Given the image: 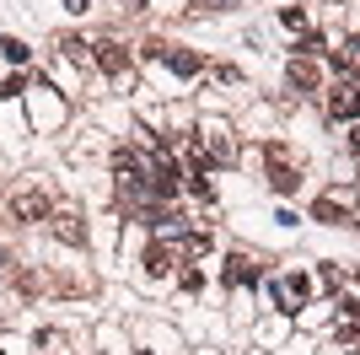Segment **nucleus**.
<instances>
[{
  "label": "nucleus",
  "mask_w": 360,
  "mask_h": 355,
  "mask_svg": "<svg viewBox=\"0 0 360 355\" xmlns=\"http://www.w3.org/2000/svg\"><path fill=\"white\" fill-rule=\"evenodd\" d=\"M345 205H349L345 194H323V199L312 205V216H317V221H339V210H345Z\"/></svg>",
  "instance_id": "1a4fd4ad"
},
{
  "label": "nucleus",
  "mask_w": 360,
  "mask_h": 355,
  "mask_svg": "<svg viewBox=\"0 0 360 355\" xmlns=\"http://www.w3.org/2000/svg\"><path fill=\"white\" fill-rule=\"evenodd\" d=\"M349 146H355V151H360V130H355V135H349Z\"/></svg>",
  "instance_id": "2eb2a0df"
},
{
  "label": "nucleus",
  "mask_w": 360,
  "mask_h": 355,
  "mask_svg": "<svg viewBox=\"0 0 360 355\" xmlns=\"http://www.w3.org/2000/svg\"><path fill=\"white\" fill-rule=\"evenodd\" d=\"M0 54L11 59V65H22V59H27V44H22V38H0Z\"/></svg>",
  "instance_id": "ddd939ff"
},
{
  "label": "nucleus",
  "mask_w": 360,
  "mask_h": 355,
  "mask_svg": "<svg viewBox=\"0 0 360 355\" xmlns=\"http://www.w3.org/2000/svg\"><path fill=\"white\" fill-rule=\"evenodd\" d=\"M307 296H312L307 275H285V280L274 285V307H280V312H301V307H307Z\"/></svg>",
  "instance_id": "f03ea898"
},
{
  "label": "nucleus",
  "mask_w": 360,
  "mask_h": 355,
  "mask_svg": "<svg viewBox=\"0 0 360 355\" xmlns=\"http://www.w3.org/2000/svg\"><path fill=\"white\" fill-rule=\"evenodd\" d=\"M91 59H97L108 75H124V70H129V54H124L119 44H108V38H103V44H91Z\"/></svg>",
  "instance_id": "20e7f679"
},
{
  "label": "nucleus",
  "mask_w": 360,
  "mask_h": 355,
  "mask_svg": "<svg viewBox=\"0 0 360 355\" xmlns=\"http://www.w3.org/2000/svg\"><path fill=\"white\" fill-rule=\"evenodd\" d=\"M54 216V205H49V194L44 189H22L11 194V221H49Z\"/></svg>",
  "instance_id": "f257e3e1"
},
{
  "label": "nucleus",
  "mask_w": 360,
  "mask_h": 355,
  "mask_svg": "<svg viewBox=\"0 0 360 355\" xmlns=\"http://www.w3.org/2000/svg\"><path fill=\"white\" fill-rule=\"evenodd\" d=\"M167 59V70H178V75H199V54H188V49H162Z\"/></svg>",
  "instance_id": "6e6552de"
},
{
  "label": "nucleus",
  "mask_w": 360,
  "mask_h": 355,
  "mask_svg": "<svg viewBox=\"0 0 360 355\" xmlns=\"http://www.w3.org/2000/svg\"><path fill=\"white\" fill-rule=\"evenodd\" d=\"M280 22H285L290 32H301V27H307V11H296V6H290V11H280Z\"/></svg>",
  "instance_id": "4468645a"
},
{
  "label": "nucleus",
  "mask_w": 360,
  "mask_h": 355,
  "mask_svg": "<svg viewBox=\"0 0 360 355\" xmlns=\"http://www.w3.org/2000/svg\"><path fill=\"white\" fill-rule=\"evenodd\" d=\"M167 264H178L167 248H150V253H146V275H167Z\"/></svg>",
  "instance_id": "f8f14e48"
},
{
  "label": "nucleus",
  "mask_w": 360,
  "mask_h": 355,
  "mask_svg": "<svg viewBox=\"0 0 360 355\" xmlns=\"http://www.w3.org/2000/svg\"><path fill=\"white\" fill-rule=\"evenodd\" d=\"M328 113L333 118H355L360 113V87H355V81H345V87L328 97Z\"/></svg>",
  "instance_id": "39448f33"
},
{
  "label": "nucleus",
  "mask_w": 360,
  "mask_h": 355,
  "mask_svg": "<svg viewBox=\"0 0 360 355\" xmlns=\"http://www.w3.org/2000/svg\"><path fill=\"white\" fill-rule=\"evenodd\" d=\"M290 81H296L301 92H312L317 87V65L312 59H290Z\"/></svg>",
  "instance_id": "9b49d317"
},
{
  "label": "nucleus",
  "mask_w": 360,
  "mask_h": 355,
  "mask_svg": "<svg viewBox=\"0 0 360 355\" xmlns=\"http://www.w3.org/2000/svg\"><path fill=\"white\" fill-rule=\"evenodd\" d=\"M205 151H210V156H221V162H231V135H226V124H205Z\"/></svg>",
  "instance_id": "0eeeda50"
},
{
  "label": "nucleus",
  "mask_w": 360,
  "mask_h": 355,
  "mask_svg": "<svg viewBox=\"0 0 360 355\" xmlns=\"http://www.w3.org/2000/svg\"><path fill=\"white\" fill-rule=\"evenodd\" d=\"M49 226H54V237H60V242H70V248H81V242H86V226H81V216H70V210L49 216Z\"/></svg>",
  "instance_id": "7ed1b4c3"
},
{
  "label": "nucleus",
  "mask_w": 360,
  "mask_h": 355,
  "mask_svg": "<svg viewBox=\"0 0 360 355\" xmlns=\"http://www.w3.org/2000/svg\"><path fill=\"white\" fill-rule=\"evenodd\" d=\"M210 253V237H183V242H172V259H205Z\"/></svg>",
  "instance_id": "9d476101"
},
{
  "label": "nucleus",
  "mask_w": 360,
  "mask_h": 355,
  "mask_svg": "<svg viewBox=\"0 0 360 355\" xmlns=\"http://www.w3.org/2000/svg\"><path fill=\"white\" fill-rule=\"evenodd\" d=\"M140 6H146V0H129V11H140Z\"/></svg>",
  "instance_id": "dca6fc26"
},
{
  "label": "nucleus",
  "mask_w": 360,
  "mask_h": 355,
  "mask_svg": "<svg viewBox=\"0 0 360 355\" xmlns=\"http://www.w3.org/2000/svg\"><path fill=\"white\" fill-rule=\"evenodd\" d=\"M258 275H264V264H253L248 253H231V259H226V280L231 285H248V280H258Z\"/></svg>",
  "instance_id": "423d86ee"
}]
</instances>
